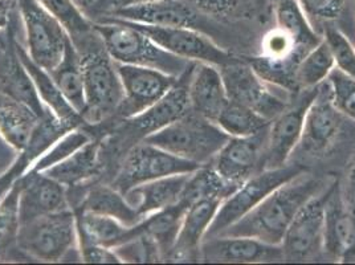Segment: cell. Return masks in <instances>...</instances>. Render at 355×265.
I'll list each match as a JSON object with an SVG mask.
<instances>
[{"mask_svg": "<svg viewBox=\"0 0 355 265\" xmlns=\"http://www.w3.org/2000/svg\"><path fill=\"white\" fill-rule=\"evenodd\" d=\"M325 189V180L304 171L270 192L263 202L220 235L245 236L268 244L282 246L285 232L298 210Z\"/></svg>", "mask_w": 355, "mask_h": 265, "instance_id": "obj_1", "label": "cell"}, {"mask_svg": "<svg viewBox=\"0 0 355 265\" xmlns=\"http://www.w3.org/2000/svg\"><path fill=\"white\" fill-rule=\"evenodd\" d=\"M106 52L116 62L148 67L179 77L193 64L164 51L141 32L119 17L103 15L93 22Z\"/></svg>", "mask_w": 355, "mask_h": 265, "instance_id": "obj_2", "label": "cell"}, {"mask_svg": "<svg viewBox=\"0 0 355 265\" xmlns=\"http://www.w3.org/2000/svg\"><path fill=\"white\" fill-rule=\"evenodd\" d=\"M231 137L218 123L189 112L162 130L150 134L142 141L163 148L183 160L209 164Z\"/></svg>", "mask_w": 355, "mask_h": 265, "instance_id": "obj_3", "label": "cell"}, {"mask_svg": "<svg viewBox=\"0 0 355 265\" xmlns=\"http://www.w3.org/2000/svg\"><path fill=\"white\" fill-rule=\"evenodd\" d=\"M78 55L87 101L83 118L87 125H98L117 114L123 100L121 78L114 61L105 49L103 39Z\"/></svg>", "mask_w": 355, "mask_h": 265, "instance_id": "obj_4", "label": "cell"}, {"mask_svg": "<svg viewBox=\"0 0 355 265\" xmlns=\"http://www.w3.org/2000/svg\"><path fill=\"white\" fill-rule=\"evenodd\" d=\"M78 243L73 210L39 216L20 225L17 248L42 262H61Z\"/></svg>", "mask_w": 355, "mask_h": 265, "instance_id": "obj_5", "label": "cell"}, {"mask_svg": "<svg viewBox=\"0 0 355 265\" xmlns=\"http://www.w3.org/2000/svg\"><path fill=\"white\" fill-rule=\"evenodd\" d=\"M16 7L26 31L31 59L46 72L53 71L71 40L68 32L39 0H16Z\"/></svg>", "mask_w": 355, "mask_h": 265, "instance_id": "obj_6", "label": "cell"}, {"mask_svg": "<svg viewBox=\"0 0 355 265\" xmlns=\"http://www.w3.org/2000/svg\"><path fill=\"white\" fill-rule=\"evenodd\" d=\"M304 171L305 169L301 166L284 164L276 169H264L252 176L223 200L205 239L220 235L230 225L263 202L270 192Z\"/></svg>", "mask_w": 355, "mask_h": 265, "instance_id": "obj_7", "label": "cell"}, {"mask_svg": "<svg viewBox=\"0 0 355 265\" xmlns=\"http://www.w3.org/2000/svg\"><path fill=\"white\" fill-rule=\"evenodd\" d=\"M200 164L183 160L155 145L141 141L126 151L112 186L125 194L137 185L159 178L193 173Z\"/></svg>", "mask_w": 355, "mask_h": 265, "instance_id": "obj_8", "label": "cell"}, {"mask_svg": "<svg viewBox=\"0 0 355 265\" xmlns=\"http://www.w3.org/2000/svg\"><path fill=\"white\" fill-rule=\"evenodd\" d=\"M219 69L230 100L250 106L268 121L277 117L291 103L275 90L279 87L257 74L248 60L234 58Z\"/></svg>", "mask_w": 355, "mask_h": 265, "instance_id": "obj_9", "label": "cell"}, {"mask_svg": "<svg viewBox=\"0 0 355 265\" xmlns=\"http://www.w3.org/2000/svg\"><path fill=\"white\" fill-rule=\"evenodd\" d=\"M193 65L195 62L178 77L174 87L162 99L153 103L146 110L134 117L121 118L117 132L122 135V142H130L134 146L150 134L162 130L190 112L189 85Z\"/></svg>", "mask_w": 355, "mask_h": 265, "instance_id": "obj_10", "label": "cell"}, {"mask_svg": "<svg viewBox=\"0 0 355 265\" xmlns=\"http://www.w3.org/2000/svg\"><path fill=\"white\" fill-rule=\"evenodd\" d=\"M129 26L144 32L153 42H155L164 51L175 55L180 59L191 62L209 64L222 68L234 59L231 53L215 44L208 36L200 31L184 27H159L125 20Z\"/></svg>", "mask_w": 355, "mask_h": 265, "instance_id": "obj_11", "label": "cell"}, {"mask_svg": "<svg viewBox=\"0 0 355 265\" xmlns=\"http://www.w3.org/2000/svg\"><path fill=\"white\" fill-rule=\"evenodd\" d=\"M330 187L313 196L298 210L282 239L284 260L304 262L324 250L326 199Z\"/></svg>", "mask_w": 355, "mask_h": 265, "instance_id": "obj_12", "label": "cell"}, {"mask_svg": "<svg viewBox=\"0 0 355 265\" xmlns=\"http://www.w3.org/2000/svg\"><path fill=\"white\" fill-rule=\"evenodd\" d=\"M320 87V85H318ZM318 87L300 90V96L269 122L266 134L264 169H276L286 164L293 150L301 141L305 114Z\"/></svg>", "mask_w": 355, "mask_h": 265, "instance_id": "obj_13", "label": "cell"}, {"mask_svg": "<svg viewBox=\"0 0 355 265\" xmlns=\"http://www.w3.org/2000/svg\"><path fill=\"white\" fill-rule=\"evenodd\" d=\"M123 100L116 117L130 118L142 113L174 87L178 77L148 67L116 62Z\"/></svg>", "mask_w": 355, "mask_h": 265, "instance_id": "obj_14", "label": "cell"}, {"mask_svg": "<svg viewBox=\"0 0 355 265\" xmlns=\"http://www.w3.org/2000/svg\"><path fill=\"white\" fill-rule=\"evenodd\" d=\"M268 126L248 137H231L209 163L235 189L252 176L264 170Z\"/></svg>", "mask_w": 355, "mask_h": 265, "instance_id": "obj_15", "label": "cell"}, {"mask_svg": "<svg viewBox=\"0 0 355 265\" xmlns=\"http://www.w3.org/2000/svg\"><path fill=\"white\" fill-rule=\"evenodd\" d=\"M200 260L207 263H273L284 260L282 246L245 236H211L200 246Z\"/></svg>", "mask_w": 355, "mask_h": 265, "instance_id": "obj_16", "label": "cell"}, {"mask_svg": "<svg viewBox=\"0 0 355 265\" xmlns=\"http://www.w3.org/2000/svg\"><path fill=\"white\" fill-rule=\"evenodd\" d=\"M0 90L28 105L40 118L48 112L19 58L11 22L6 28L0 30Z\"/></svg>", "mask_w": 355, "mask_h": 265, "instance_id": "obj_17", "label": "cell"}, {"mask_svg": "<svg viewBox=\"0 0 355 265\" xmlns=\"http://www.w3.org/2000/svg\"><path fill=\"white\" fill-rule=\"evenodd\" d=\"M20 182V223L33 221L39 216L69 210L67 187L44 173L28 171L19 178Z\"/></svg>", "mask_w": 355, "mask_h": 265, "instance_id": "obj_18", "label": "cell"}, {"mask_svg": "<svg viewBox=\"0 0 355 265\" xmlns=\"http://www.w3.org/2000/svg\"><path fill=\"white\" fill-rule=\"evenodd\" d=\"M342 113L331 100L330 89L324 81L305 114L300 144L311 153L325 150L340 132Z\"/></svg>", "mask_w": 355, "mask_h": 265, "instance_id": "obj_19", "label": "cell"}, {"mask_svg": "<svg viewBox=\"0 0 355 265\" xmlns=\"http://www.w3.org/2000/svg\"><path fill=\"white\" fill-rule=\"evenodd\" d=\"M103 15L159 27H184L198 30L199 14L186 0H155L116 8Z\"/></svg>", "mask_w": 355, "mask_h": 265, "instance_id": "obj_20", "label": "cell"}, {"mask_svg": "<svg viewBox=\"0 0 355 265\" xmlns=\"http://www.w3.org/2000/svg\"><path fill=\"white\" fill-rule=\"evenodd\" d=\"M324 248L338 260L355 257V216L345 205L338 185H331L326 199Z\"/></svg>", "mask_w": 355, "mask_h": 265, "instance_id": "obj_21", "label": "cell"}, {"mask_svg": "<svg viewBox=\"0 0 355 265\" xmlns=\"http://www.w3.org/2000/svg\"><path fill=\"white\" fill-rule=\"evenodd\" d=\"M190 110L216 123L230 101L220 69L209 64L195 62L189 85Z\"/></svg>", "mask_w": 355, "mask_h": 265, "instance_id": "obj_22", "label": "cell"}, {"mask_svg": "<svg viewBox=\"0 0 355 265\" xmlns=\"http://www.w3.org/2000/svg\"><path fill=\"white\" fill-rule=\"evenodd\" d=\"M222 202L203 199L187 207L170 260H200L202 241Z\"/></svg>", "mask_w": 355, "mask_h": 265, "instance_id": "obj_23", "label": "cell"}, {"mask_svg": "<svg viewBox=\"0 0 355 265\" xmlns=\"http://www.w3.org/2000/svg\"><path fill=\"white\" fill-rule=\"evenodd\" d=\"M191 173L159 178L137 185L125 192V198L135 211L146 218L150 214L179 203Z\"/></svg>", "mask_w": 355, "mask_h": 265, "instance_id": "obj_24", "label": "cell"}, {"mask_svg": "<svg viewBox=\"0 0 355 265\" xmlns=\"http://www.w3.org/2000/svg\"><path fill=\"white\" fill-rule=\"evenodd\" d=\"M77 223L78 244H98L116 248L139 235V225H125L123 223L103 214L73 210Z\"/></svg>", "mask_w": 355, "mask_h": 265, "instance_id": "obj_25", "label": "cell"}, {"mask_svg": "<svg viewBox=\"0 0 355 265\" xmlns=\"http://www.w3.org/2000/svg\"><path fill=\"white\" fill-rule=\"evenodd\" d=\"M16 49H17L19 58L21 60L23 65L26 67L27 72L30 74L31 80L35 85V89H36L42 103H44L45 106L56 117L69 123L71 126H73V128L88 126L83 116L62 96L61 90L56 85V83L53 81L49 72H46L44 68H42L40 65H37L33 60L31 59L27 48L24 45L20 44L17 40H16Z\"/></svg>", "mask_w": 355, "mask_h": 265, "instance_id": "obj_26", "label": "cell"}, {"mask_svg": "<svg viewBox=\"0 0 355 265\" xmlns=\"http://www.w3.org/2000/svg\"><path fill=\"white\" fill-rule=\"evenodd\" d=\"M103 161V146L101 141L93 138L87 145L74 151L72 155L64 161L56 163L43 171L48 177L58 180L62 186L78 187L88 182L101 170Z\"/></svg>", "mask_w": 355, "mask_h": 265, "instance_id": "obj_27", "label": "cell"}, {"mask_svg": "<svg viewBox=\"0 0 355 265\" xmlns=\"http://www.w3.org/2000/svg\"><path fill=\"white\" fill-rule=\"evenodd\" d=\"M39 119L28 105L0 90V137L8 146L17 151L27 148Z\"/></svg>", "mask_w": 355, "mask_h": 265, "instance_id": "obj_28", "label": "cell"}, {"mask_svg": "<svg viewBox=\"0 0 355 265\" xmlns=\"http://www.w3.org/2000/svg\"><path fill=\"white\" fill-rule=\"evenodd\" d=\"M74 210L107 215L129 227H133L145 219L129 205L122 192L113 186L106 185H94L85 194L84 199H81L80 206Z\"/></svg>", "mask_w": 355, "mask_h": 265, "instance_id": "obj_29", "label": "cell"}, {"mask_svg": "<svg viewBox=\"0 0 355 265\" xmlns=\"http://www.w3.org/2000/svg\"><path fill=\"white\" fill-rule=\"evenodd\" d=\"M48 12L55 16L68 32L78 53L88 49L90 45L101 40L94 23L90 22L81 10L74 4L73 0H39Z\"/></svg>", "mask_w": 355, "mask_h": 265, "instance_id": "obj_30", "label": "cell"}, {"mask_svg": "<svg viewBox=\"0 0 355 265\" xmlns=\"http://www.w3.org/2000/svg\"><path fill=\"white\" fill-rule=\"evenodd\" d=\"M53 81L59 87L62 96L74 109L83 116L87 101H85V88H84V74L80 55L76 49L72 40L68 42L64 58L59 65L51 71Z\"/></svg>", "mask_w": 355, "mask_h": 265, "instance_id": "obj_31", "label": "cell"}, {"mask_svg": "<svg viewBox=\"0 0 355 265\" xmlns=\"http://www.w3.org/2000/svg\"><path fill=\"white\" fill-rule=\"evenodd\" d=\"M273 8L276 27L291 35L297 43L311 51L324 36L313 28L297 0H269Z\"/></svg>", "mask_w": 355, "mask_h": 265, "instance_id": "obj_32", "label": "cell"}, {"mask_svg": "<svg viewBox=\"0 0 355 265\" xmlns=\"http://www.w3.org/2000/svg\"><path fill=\"white\" fill-rule=\"evenodd\" d=\"M186 210L187 207L179 202L175 206L153 212L139 221L141 230L153 237L159 247L163 259L170 260Z\"/></svg>", "mask_w": 355, "mask_h": 265, "instance_id": "obj_33", "label": "cell"}, {"mask_svg": "<svg viewBox=\"0 0 355 265\" xmlns=\"http://www.w3.org/2000/svg\"><path fill=\"white\" fill-rule=\"evenodd\" d=\"M235 190L236 189L228 185L211 164H205L191 173L179 202L189 207L203 199L224 200Z\"/></svg>", "mask_w": 355, "mask_h": 265, "instance_id": "obj_34", "label": "cell"}, {"mask_svg": "<svg viewBox=\"0 0 355 265\" xmlns=\"http://www.w3.org/2000/svg\"><path fill=\"white\" fill-rule=\"evenodd\" d=\"M334 68L336 60L333 52L325 37H322V40L313 46L297 65L295 74L297 90L300 92L321 85Z\"/></svg>", "mask_w": 355, "mask_h": 265, "instance_id": "obj_35", "label": "cell"}, {"mask_svg": "<svg viewBox=\"0 0 355 265\" xmlns=\"http://www.w3.org/2000/svg\"><path fill=\"white\" fill-rule=\"evenodd\" d=\"M270 121L261 117L247 105L230 100L216 123L230 137H248L261 132Z\"/></svg>", "mask_w": 355, "mask_h": 265, "instance_id": "obj_36", "label": "cell"}, {"mask_svg": "<svg viewBox=\"0 0 355 265\" xmlns=\"http://www.w3.org/2000/svg\"><path fill=\"white\" fill-rule=\"evenodd\" d=\"M19 198L20 182L17 179L0 200V259L17 243L21 225Z\"/></svg>", "mask_w": 355, "mask_h": 265, "instance_id": "obj_37", "label": "cell"}, {"mask_svg": "<svg viewBox=\"0 0 355 265\" xmlns=\"http://www.w3.org/2000/svg\"><path fill=\"white\" fill-rule=\"evenodd\" d=\"M94 138L93 132L87 129V126H80L73 130L64 134L59 138L51 148L45 151L44 154L33 163L28 171L35 173H43L49 167L55 166L56 163L64 161L69 155H72L74 151L87 145Z\"/></svg>", "mask_w": 355, "mask_h": 265, "instance_id": "obj_38", "label": "cell"}, {"mask_svg": "<svg viewBox=\"0 0 355 265\" xmlns=\"http://www.w3.org/2000/svg\"><path fill=\"white\" fill-rule=\"evenodd\" d=\"M331 100L343 117L355 121V78L337 67L326 78Z\"/></svg>", "mask_w": 355, "mask_h": 265, "instance_id": "obj_39", "label": "cell"}, {"mask_svg": "<svg viewBox=\"0 0 355 265\" xmlns=\"http://www.w3.org/2000/svg\"><path fill=\"white\" fill-rule=\"evenodd\" d=\"M324 37L336 60V67L355 78V48L340 30L329 27Z\"/></svg>", "mask_w": 355, "mask_h": 265, "instance_id": "obj_40", "label": "cell"}, {"mask_svg": "<svg viewBox=\"0 0 355 265\" xmlns=\"http://www.w3.org/2000/svg\"><path fill=\"white\" fill-rule=\"evenodd\" d=\"M309 22L330 23L340 19L346 0H297Z\"/></svg>", "mask_w": 355, "mask_h": 265, "instance_id": "obj_41", "label": "cell"}, {"mask_svg": "<svg viewBox=\"0 0 355 265\" xmlns=\"http://www.w3.org/2000/svg\"><path fill=\"white\" fill-rule=\"evenodd\" d=\"M80 246V260L84 263L96 264H114L121 263L117 253L112 248L98 244H78Z\"/></svg>", "mask_w": 355, "mask_h": 265, "instance_id": "obj_42", "label": "cell"}, {"mask_svg": "<svg viewBox=\"0 0 355 265\" xmlns=\"http://www.w3.org/2000/svg\"><path fill=\"white\" fill-rule=\"evenodd\" d=\"M193 8L208 14H227L236 7L237 0H186Z\"/></svg>", "mask_w": 355, "mask_h": 265, "instance_id": "obj_43", "label": "cell"}, {"mask_svg": "<svg viewBox=\"0 0 355 265\" xmlns=\"http://www.w3.org/2000/svg\"><path fill=\"white\" fill-rule=\"evenodd\" d=\"M340 191L345 205L355 216V157L347 169L346 179L343 187H340Z\"/></svg>", "mask_w": 355, "mask_h": 265, "instance_id": "obj_44", "label": "cell"}, {"mask_svg": "<svg viewBox=\"0 0 355 265\" xmlns=\"http://www.w3.org/2000/svg\"><path fill=\"white\" fill-rule=\"evenodd\" d=\"M16 6V0H0V30L6 28L12 16V8Z\"/></svg>", "mask_w": 355, "mask_h": 265, "instance_id": "obj_45", "label": "cell"}, {"mask_svg": "<svg viewBox=\"0 0 355 265\" xmlns=\"http://www.w3.org/2000/svg\"><path fill=\"white\" fill-rule=\"evenodd\" d=\"M117 1H119V0H94V1L92 3V7H93L94 11L105 14V12L110 11V10L113 8V6H114Z\"/></svg>", "mask_w": 355, "mask_h": 265, "instance_id": "obj_46", "label": "cell"}, {"mask_svg": "<svg viewBox=\"0 0 355 265\" xmlns=\"http://www.w3.org/2000/svg\"><path fill=\"white\" fill-rule=\"evenodd\" d=\"M148 1H155V0H119L112 10L116 8H125V7H130V6H135V4H142V3H148ZM110 10V11H112ZM109 12V11H107Z\"/></svg>", "mask_w": 355, "mask_h": 265, "instance_id": "obj_47", "label": "cell"}, {"mask_svg": "<svg viewBox=\"0 0 355 265\" xmlns=\"http://www.w3.org/2000/svg\"><path fill=\"white\" fill-rule=\"evenodd\" d=\"M269 0H253V3L257 6V7H264L268 4Z\"/></svg>", "mask_w": 355, "mask_h": 265, "instance_id": "obj_48", "label": "cell"}, {"mask_svg": "<svg viewBox=\"0 0 355 265\" xmlns=\"http://www.w3.org/2000/svg\"><path fill=\"white\" fill-rule=\"evenodd\" d=\"M87 1H88L89 4H92L94 0H87Z\"/></svg>", "mask_w": 355, "mask_h": 265, "instance_id": "obj_49", "label": "cell"}]
</instances>
